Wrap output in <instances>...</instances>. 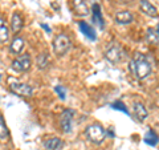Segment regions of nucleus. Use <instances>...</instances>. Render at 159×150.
<instances>
[{"mask_svg":"<svg viewBox=\"0 0 159 150\" xmlns=\"http://www.w3.org/2000/svg\"><path fill=\"white\" fill-rule=\"evenodd\" d=\"M146 39H147V41L150 43V44H158V41H159L158 35H157V31H154L152 28H148V29H147Z\"/></svg>","mask_w":159,"mask_h":150,"instance_id":"aec40b11","label":"nucleus"},{"mask_svg":"<svg viewBox=\"0 0 159 150\" xmlns=\"http://www.w3.org/2000/svg\"><path fill=\"white\" fill-rule=\"evenodd\" d=\"M85 137L94 145H101L106 137V130L99 124L88 125L85 129Z\"/></svg>","mask_w":159,"mask_h":150,"instance_id":"f03ea898","label":"nucleus"},{"mask_svg":"<svg viewBox=\"0 0 159 150\" xmlns=\"http://www.w3.org/2000/svg\"><path fill=\"white\" fill-rule=\"evenodd\" d=\"M78 27H80V31H81L86 37H89L90 40H96V32H94L93 27H90L88 23L85 21H80L78 23Z\"/></svg>","mask_w":159,"mask_h":150,"instance_id":"dca6fc26","label":"nucleus"},{"mask_svg":"<svg viewBox=\"0 0 159 150\" xmlns=\"http://www.w3.org/2000/svg\"><path fill=\"white\" fill-rule=\"evenodd\" d=\"M133 112H134V116H135V118L139 122H143L148 116L146 106L142 102H138V101L133 104Z\"/></svg>","mask_w":159,"mask_h":150,"instance_id":"6e6552de","label":"nucleus"},{"mask_svg":"<svg viewBox=\"0 0 159 150\" xmlns=\"http://www.w3.org/2000/svg\"><path fill=\"white\" fill-rule=\"evenodd\" d=\"M8 87H9V91L19 97H31L33 94V88L25 82L13 81V82H9Z\"/></svg>","mask_w":159,"mask_h":150,"instance_id":"20e7f679","label":"nucleus"},{"mask_svg":"<svg viewBox=\"0 0 159 150\" xmlns=\"http://www.w3.org/2000/svg\"><path fill=\"white\" fill-rule=\"evenodd\" d=\"M139 8H141V11L145 15H147V16H151V17L158 16L157 7L154 6V4H151L148 0H141V2H139Z\"/></svg>","mask_w":159,"mask_h":150,"instance_id":"9d476101","label":"nucleus"},{"mask_svg":"<svg viewBox=\"0 0 159 150\" xmlns=\"http://www.w3.org/2000/svg\"><path fill=\"white\" fill-rule=\"evenodd\" d=\"M24 26V21H23V17L19 12H13L12 13V17H11V31L13 33H19L21 31V28Z\"/></svg>","mask_w":159,"mask_h":150,"instance_id":"ddd939ff","label":"nucleus"},{"mask_svg":"<svg viewBox=\"0 0 159 150\" xmlns=\"http://www.w3.org/2000/svg\"><path fill=\"white\" fill-rule=\"evenodd\" d=\"M36 64H37V68L39 69H47L49 67V56L47 53H41L37 56V60H36Z\"/></svg>","mask_w":159,"mask_h":150,"instance_id":"6ab92c4d","label":"nucleus"},{"mask_svg":"<svg viewBox=\"0 0 159 150\" xmlns=\"http://www.w3.org/2000/svg\"><path fill=\"white\" fill-rule=\"evenodd\" d=\"M32 65V60L29 53H23L19 54L12 61V69L16 72H27L29 71V68Z\"/></svg>","mask_w":159,"mask_h":150,"instance_id":"39448f33","label":"nucleus"},{"mask_svg":"<svg viewBox=\"0 0 159 150\" xmlns=\"http://www.w3.org/2000/svg\"><path fill=\"white\" fill-rule=\"evenodd\" d=\"M54 91H56V93L58 94V97L61 98V100H65L66 97V92H65V89H64L61 85H57L56 88H54Z\"/></svg>","mask_w":159,"mask_h":150,"instance_id":"4be33fe9","label":"nucleus"},{"mask_svg":"<svg viewBox=\"0 0 159 150\" xmlns=\"http://www.w3.org/2000/svg\"><path fill=\"white\" fill-rule=\"evenodd\" d=\"M72 9L78 16H88L89 8L84 0H72Z\"/></svg>","mask_w":159,"mask_h":150,"instance_id":"1a4fd4ad","label":"nucleus"},{"mask_svg":"<svg viewBox=\"0 0 159 150\" xmlns=\"http://www.w3.org/2000/svg\"><path fill=\"white\" fill-rule=\"evenodd\" d=\"M113 108H116V109H119V110H123V112H125L126 114H129V112H127V109L125 108V105H123V104H121V102H116V104H113Z\"/></svg>","mask_w":159,"mask_h":150,"instance_id":"5701e85b","label":"nucleus"},{"mask_svg":"<svg viewBox=\"0 0 159 150\" xmlns=\"http://www.w3.org/2000/svg\"><path fill=\"white\" fill-rule=\"evenodd\" d=\"M25 47V41L23 37H15L9 44V52L13 54H20Z\"/></svg>","mask_w":159,"mask_h":150,"instance_id":"f8f14e48","label":"nucleus"},{"mask_svg":"<svg viewBox=\"0 0 159 150\" xmlns=\"http://www.w3.org/2000/svg\"><path fill=\"white\" fill-rule=\"evenodd\" d=\"M134 20V16L130 11H127V9H122V11H118L116 13V21L118 24H130L133 23Z\"/></svg>","mask_w":159,"mask_h":150,"instance_id":"9b49d317","label":"nucleus"},{"mask_svg":"<svg viewBox=\"0 0 159 150\" xmlns=\"http://www.w3.org/2000/svg\"><path fill=\"white\" fill-rule=\"evenodd\" d=\"M130 71L137 78L145 80L151 73V64L147 61V59L143 54L137 53V56L130 61Z\"/></svg>","mask_w":159,"mask_h":150,"instance_id":"f257e3e1","label":"nucleus"},{"mask_svg":"<svg viewBox=\"0 0 159 150\" xmlns=\"http://www.w3.org/2000/svg\"><path fill=\"white\" fill-rule=\"evenodd\" d=\"M105 57L107 59V61H110L113 64H118L125 59V51L119 45L114 44V45H110L107 48V51L105 52Z\"/></svg>","mask_w":159,"mask_h":150,"instance_id":"423d86ee","label":"nucleus"},{"mask_svg":"<svg viewBox=\"0 0 159 150\" xmlns=\"http://www.w3.org/2000/svg\"><path fill=\"white\" fill-rule=\"evenodd\" d=\"M43 145L47 150H57L62 146V139L58 137H52V138L45 139Z\"/></svg>","mask_w":159,"mask_h":150,"instance_id":"2eb2a0df","label":"nucleus"},{"mask_svg":"<svg viewBox=\"0 0 159 150\" xmlns=\"http://www.w3.org/2000/svg\"><path fill=\"white\" fill-rule=\"evenodd\" d=\"M92 15H93V23H96L98 27L103 28L105 24H103V17H102V13H101V7L98 4H93L92 7Z\"/></svg>","mask_w":159,"mask_h":150,"instance_id":"4468645a","label":"nucleus"},{"mask_svg":"<svg viewBox=\"0 0 159 150\" xmlns=\"http://www.w3.org/2000/svg\"><path fill=\"white\" fill-rule=\"evenodd\" d=\"M7 137H8V128H7L3 116L0 114V139H6Z\"/></svg>","mask_w":159,"mask_h":150,"instance_id":"412c9836","label":"nucleus"},{"mask_svg":"<svg viewBox=\"0 0 159 150\" xmlns=\"http://www.w3.org/2000/svg\"><path fill=\"white\" fill-rule=\"evenodd\" d=\"M145 142L147 145H150V146H157L158 142H159V137H158V134L152 130V129H150L146 134H145Z\"/></svg>","mask_w":159,"mask_h":150,"instance_id":"a211bd4d","label":"nucleus"},{"mask_svg":"<svg viewBox=\"0 0 159 150\" xmlns=\"http://www.w3.org/2000/svg\"><path fill=\"white\" fill-rule=\"evenodd\" d=\"M157 35H158V39H159V24H158V28H157Z\"/></svg>","mask_w":159,"mask_h":150,"instance_id":"b1692460","label":"nucleus"},{"mask_svg":"<svg viewBox=\"0 0 159 150\" xmlns=\"http://www.w3.org/2000/svg\"><path fill=\"white\" fill-rule=\"evenodd\" d=\"M73 116H74V110H72V109H65V110L61 113V116H60V126H61L64 133L72 132Z\"/></svg>","mask_w":159,"mask_h":150,"instance_id":"0eeeda50","label":"nucleus"},{"mask_svg":"<svg viewBox=\"0 0 159 150\" xmlns=\"http://www.w3.org/2000/svg\"><path fill=\"white\" fill-rule=\"evenodd\" d=\"M9 40V28L7 26V23L0 17V43L6 44Z\"/></svg>","mask_w":159,"mask_h":150,"instance_id":"f3484780","label":"nucleus"},{"mask_svg":"<svg viewBox=\"0 0 159 150\" xmlns=\"http://www.w3.org/2000/svg\"><path fill=\"white\" fill-rule=\"evenodd\" d=\"M52 47H53V52L56 53L57 56L61 57L64 54H66L68 51L70 49V39L64 33L57 35V36L53 39Z\"/></svg>","mask_w":159,"mask_h":150,"instance_id":"7ed1b4c3","label":"nucleus"}]
</instances>
